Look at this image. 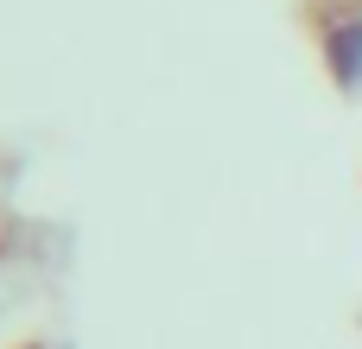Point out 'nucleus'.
<instances>
[{"instance_id":"1","label":"nucleus","mask_w":362,"mask_h":349,"mask_svg":"<svg viewBox=\"0 0 362 349\" xmlns=\"http://www.w3.org/2000/svg\"><path fill=\"white\" fill-rule=\"evenodd\" d=\"M331 64L344 83H362V19H350L337 38H331Z\"/></svg>"}]
</instances>
